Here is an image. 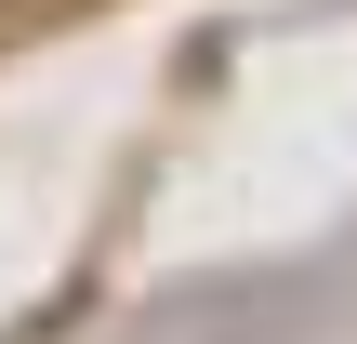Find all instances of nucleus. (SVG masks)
I'll list each match as a JSON object with an SVG mask.
<instances>
[]
</instances>
